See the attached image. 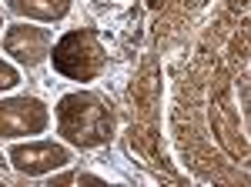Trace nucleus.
<instances>
[{
	"label": "nucleus",
	"mask_w": 251,
	"mask_h": 187,
	"mask_svg": "<svg viewBox=\"0 0 251 187\" xmlns=\"http://www.w3.org/2000/svg\"><path fill=\"white\" fill-rule=\"evenodd\" d=\"M14 84H17V74H14V67H7V64L0 60V91L14 87Z\"/></svg>",
	"instance_id": "nucleus-7"
},
{
	"label": "nucleus",
	"mask_w": 251,
	"mask_h": 187,
	"mask_svg": "<svg viewBox=\"0 0 251 187\" xmlns=\"http://www.w3.org/2000/svg\"><path fill=\"white\" fill-rule=\"evenodd\" d=\"M50 47V34L40 27H14L7 34V54H14L24 64H37Z\"/></svg>",
	"instance_id": "nucleus-5"
},
{
	"label": "nucleus",
	"mask_w": 251,
	"mask_h": 187,
	"mask_svg": "<svg viewBox=\"0 0 251 187\" xmlns=\"http://www.w3.org/2000/svg\"><path fill=\"white\" fill-rule=\"evenodd\" d=\"M10 7L37 20H57L67 14V0H10Z\"/></svg>",
	"instance_id": "nucleus-6"
},
{
	"label": "nucleus",
	"mask_w": 251,
	"mask_h": 187,
	"mask_svg": "<svg viewBox=\"0 0 251 187\" xmlns=\"http://www.w3.org/2000/svg\"><path fill=\"white\" fill-rule=\"evenodd\" d=\"M57 124L67 140L80 147H94L111 137V111L94 94H71L57 107Z\"/></svg>",
	"instance_id": "nucleus-1"
},
{
	"label": "nucleus",
	"mask_w": 251,
	"mask_h": 187,
	"mask_svg": "<svg viewBox=\"0 0 251 187\" xmlns=\"http://www.w3.org/2000/svg\"><path fill=\"white\" fill-rule=\"evenodd\" d=\"M10 157H14V167L27 170V174H47V170L67 164V150L57 147V144H27V147H14Z\"/></svg>",
	"instance_id": "nucleus-4"
},
{
	"label": "nucleus",
	"mask_w": 251,
	"mask_h": 187,
	"mask_svg": "<svg viewBox=\"0 0 251 187\" xmlns=\"http://www.w3.org/2000/svg\"><path fill=\"white\" fill-rule=\"evenodd\" d=\"M54 67L71 80H91L104 67V50L91 30H74L54 44Z\"/></svg>",
	"instance_id": "nucleus-2"
},
{
	"label": "nucleus",
	"mask_w": 251,
	"mask_h": 187,
	"mask_svg": "<svg viewBox=\"0 0 251 187\" xmlns=\"http://www.w3.org/2000/svg\"><path fill=\"white\" fill-rule=\"evenodd\" d=\"M47 127V111L40 100L20 97L0 104V137H17V134H37Z\"/></svg>",
	"instance_id": "nucleus-3"
}]
</instances>
